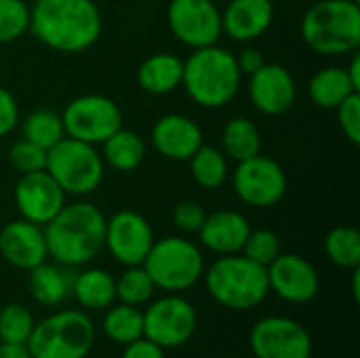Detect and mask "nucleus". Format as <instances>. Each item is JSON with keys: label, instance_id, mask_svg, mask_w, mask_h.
<instances>
[{"label": "nucleus", "instance_id": "bb28decb", "mask_svg": "<svg viewBox=\"0 0 360 358\" xmlns=\"http://www.w3.org/2000/svg\"><path fill=\"white\" fill-rule=\"evenodd\" d=\"M221 152L234 162L262 154V133L257 124L243 116L230 118L221 131Z\"/></svg>", "mask_w": 360, "mask_h": 358}, {"label": "nucleus", "instance_id": "aec40b11", "mask_svg": "<svg viewBox=\"0 0 360 358\" xmlns=\"http://www.w3.org/2000/svg\"><path fill=\"white\" fill-rule=\"evenodd\" d=\"M272 21V0H230L221 11V30L236 42H253L262 38Z\"/></svg>", "mask_w": 360, "mask_h": 358}, {"label": "nucleus", "instance_id": "6ab92c4d", "mask_svg": "<svg viewBox=\"0 0 360 358\" xmlns=\"http://www.w3.org/2000/svg\"><path fill=\"white\" fill-rule=\"evenodd\" d=\"M152 146L156 152L175 162H188L205 143L202 129L186 114H165L152 127Z\"/></svg>", "mask_w": 360, "mask_h": 358}, {"label": "nucleus", "instance_id": "412c9836", "mask_svg": "<svg viewBox=\"0 0 360 358\" xmlns=\"http://www.w3.org/2000/svg\"><path fill=\"white\" fill-rule=\"evenodd\" d=\"M251 232L249 219L232 209L207 213L202 228L198 230L202 247L217 255H234L243 251V245Z\"/></svg>", "mask_w": 360, "mask_h": 358}, {"label": "nucleus", "instance_id": "f3484780", "mask_svg": "<svg viewBox=\"0 0 360 358\" xmlns=\"http://www.w3.org/2000/svg\"><path fill=\"white\" fill-rule=\"evenodd\" d=\"M249 99L253 108L266 116H281L289 112L297 99V82L293 74L281 63H264L249 76Z\"/></svg>", "mask_w": 360, "mask_h": 358}, {"label": "nucleus", "instance_id": "c85d7f7f", "mask_svg": "<svg viewBox=\"0 0 360 358\" xmlns=\"http://www.w3.org/2000/svg\"><path fill=\"white\" fill-rule=\"evenodd\" d=\"M103 333L120 346L143 338V312L137 306H110L103 317Z\"/></svg>", "mask_w": 360, "mask_h": 358}, {"label": "nucleus", "instance_id": "2eb2a0df", "mask_svg": "<svg viewBox=\"0 0 360 358\" xmlns=\"http://www.w3.org/2000/svg\"><path fill=\"white\" fill-rule=\"evenodd\" d=\"M13 198L21 219L36 226H46L65 205V192L46 169L19 175Z\"/></svg>", "mask_w": 360, "mask_h": 358}, {"label": "nucleus", "instance_id": "37998d69", "mask_svg": "<svg viewBox=\"0 0 360 358\" xmlns=\"http://www.w3.org/2000/svg\"><path fill=\"white\" fill-rule=\"evenodd\" d=\"M346 72H348V78H350V82L354 84V89L360 91V55L359 53H352V61H350V65L346 68Z\"/></svg>", "mask_w": 360, "mask_h": 358}, {"label": "nucleus", "instance_id": "393cba45", "mask_svg": "<svg viewBox=\"0 0 360 358\" xmlns=\"http://www.w3.org/2000/svg\"><path fill=\"white\" fill-rule=\"evenodd\" d=\"M308 91H310V99L321 110H335L352 93H359L354 84L350 82L346 68H340V65L321 68L310 78Z\"/></svg>", "mask_w": 360, "mask_h": 358}, {"label": "nucleus", "instance_id": "7c9ffc66", "mask_svg": "<svg viewBox=\"0 0 360 358\" xmlns=\"http://www.w3.org/2000/svg\"><path fill=\"white\" fill-rule=\"evenodd\" d=\"M325 253L340 268H348V270L359 268L360 232L352 226H338L329 230L325 238Z\"/></svg>", "mask_w": 360, "mask_h": 358}, {"label": "nucleus", "instance_id": "a211bd4d", "mask_svg": "<svg viewBox=\"0 0 360 358\" xmlns=\"http://www.w3.org/2000/svg\"><path fill=\"white\" fill-rule=\"evenodd\" d=\"M0 255L17 270H32L49 260L42 226L25 219L8 222L0 230Z\"/></svg>", "mask_w": 360, "mask_h": 358}, {"label": "nucleus", "instance_id": "dca6fc26", "mask_svg": "<svg viewBox=\"0 0 360 358\" xmlns=\"http://www.w3.org/2000/svg\"><path fill=\"white\" fill-rule=\"evenodd\" d=\"M266 272L270 291L289 304H308L321 289L316 268L297 253H281Z\"/></svg>", "mask_w": 360, "mask_h": 358}, {"label": "nucleus", "instance_id": "4468645a", "mask_svg": "<svg viewBox=\"0 0 360 358\" xmlns=\"http://www.w3.org/2000/svg\"><path fill=\"white\" fill-rule=\"evenodd\" d=\"M154 230L150 222L131 209L114 213L105 222L103 249L122 266H141L154 245Z\"/></svg>", "mask_w": 360, "mask_h": 358}, {"label": "nucleus", "instance_id": "7ed1b4c3", "mask_svg": "<svg viewBox=\"0 0 360 358\" xmlns=\"http://www.w3.org/2000/svg\"><path fill=\"white\" fill-rule=\"evenodd\" d=\"M243 74L234 53L217 44L194 49L184 61L181 87L194 103L209 110L228 106L240 91Z\"/></svg>", "mask_w": 360, "mask_h": 358}, {"label": "nucleus", "instance_id": "1a4fd4ad", "mask_svg": "<svg viewBox=\"0 0 360 358\" xmlns=\"http://www.w3.org/2000/svg\"><path fill=\"white\" fill-rule=\"evenodd\" d=\"M61 120L68 137L99 146L122 127V112L108 95L86 93L65 103Z\"/></svg>", "mask_w": 360, "mask_h": 358}, {"label": "nucleus", "instance_id": "5701e85b", "mask_svg": "<svg viewBox=\"0 0 360 358\" xmlns=\"http://www.w3.org/2000/svg\"><path fill=\"white\" fill-rule=\"evenodd\" d=\"M72 293L86 310H108L116 302V279L101 268H86L72 279Z\"/></svg>", "mask_w": 360, "mask_h": 358}, {"label": "nucleus", "instance_id": "f8f14e48", "mask_svg": "<svg viewBox=\"0 0 360 358\" xmlns=\"http://www.w3.org/2000/svg\"><path fill=\"white\" fill-rule=\"evenodd\" d=\"M167 23L171 34L192 51L217 44L224 36L221 11L213 0H169Z\"/></svg>", "mask_w": 360, "mask_h": 358}, {"label": "nucleus", "instance_id": "ddd939ff", "mask_svg": "<svg viewBox=\"0 0 360 358\" xmlns=\"http://www.w3.org/2000/svg\"><path fill=\"white\" fill-rule=\"evenodd\" d=\"M255 358H312V338L304 325L287 317H266L249 333Z\"/></svg>", "mask_w": 360, "mask_h": 358}, {"label": "nucleus", "instance_id": "4be33fe9", "mask_svg": "<svg viewBox=\"0 0 360 358\" xmlns=\"http://www.w3.org/2000/svg\"><path fill=\"white\" fill-rule=\"evenodd\" d=\"M184 59L173 53H154L137 68V84L150 95H169L181 87Z\"/></svg>", "mask_w": 360, "mask_h": 358}, {"label": "nucleus", "instance_id": "39448f33", "mask_svg": "<svg viewBox=\"0 0 360 358\" xmlns=\"http://www.w3.org/2000/svg\"><path fill=\"white\" fill-rule=\"evenodd\" d=\"M202 276L209 295L230 310H253L270 293L266 268L243 253L219 255Z\"/></svg>", "mask_w": 360, "mask_h": 358}, {"label": "nucleus", "instance_id": "2f4dec72", "mask_svg": "<svg viewBox=\"0 0 360 358\" xmlns=\"http://www.w3.org/2000/svg\"><path fill=\"white\" fill-rule=\"evenodd\" d=\"M156 285L143 266H124V272L116 279V300L129 306H143L154 298Z\"/></svg>", "mask_w": 360, "mask_h": 358}, {"label": "nucleus", "instance_id": "473e14b6", "mask_svg": "<svg viewBox=\"0 0 360 358\" xmlns=\"http://www.w3.org/2000/svg\"><path fill=\"white\" fill-rule=\"evenodd\" d=\"M34 317L21 304H6L0 310V342L8 344H27L34 331Z\"/></svg>", "mask_w": 360, "mask_h": 358}, {"label": "nucleus", "instance_id": "f03ea898", "mask_svg": "<svg viewBox=\"0 0 360 358\" xmlns=\"http://www.w3.org/2000/svg\"><path fill=\"white\" fill-rule=\"evenodd\" d=\"M105 222L103 211L86 200L65 203L63 209L42 226L49 257L65 268L93 262L103 251Z\"/></svg>", "mask_w": 360, "mask_h": 358}, {"label": "nucleus", "instance_id": "e433bc0d", "mask_svg": "<svg viewBox=\"0 0 360 358\" xmlns=\"http://www.w3.org/2000/svg\"><path fill=\"white\" fill-rule=\"evenodd\" d=\"M338 124L348 141L354 146L360 143V95L352 93L348 99H344L338 108Z\"/></svg>", "mask_w": 360, "mask_h": 358}, {"label": "nucleus", "instance_id": "f257e3e1", "mask_svg": "<svg viewBox=\"0 0 360 358\" xmlns=\"http://www.w3.org/2000/svg\"><path fill=\"white\" fill-rule=\"evenodd\" d=\"M27 32L55 53L78 55L99 40L103 19L95 0H36Z\"/></svg>", "mask_w": 360, "mask_h": 358}, {"label": "nucleus", "instance_id": "f704fd0d", "mask_svg": "<svg viewBox=\"0 0 360 358\" xmlns=\"http://www.w3.org/2000/svg\"><path fill=\"white\" fill-rule=\"evenodd\" d=\"M240 253L245 257H249L251 262L268 268L281 255V241H278L276 232H272V230H266V228L253 230L251 228Z\"/></svg>", "mask_w": 360, "mask_h": 358}, {"label": "nucleus", "instance_id": "a19ab883", "mask_svg": "<svg viewBox=\"0 0 360 358\" xmlns=\"http://www.w3.org/2000/svg\"><path fill=\"white\" fill-rule=\"evenodd\" d=\"M234 57H236V65H238V70H240L243 76H251L253 72H257V70L266 63L262 51H257V49H253V46L243 49V51H240L238 55H234Z\"/></svg>", "mask_w": 360, "mask_h": 358}, {"label": "nucleus", "instance_id": "423d86ee", "mask_svg": "<svg viewBox=\"0 0 360 358\" xmlns=\"http://www.w3.org/2000/svg\"><path fill=\"white\" fill-rule=\"evenodd\" d=\"M156 289L167 293H184L192 289L205 274V255L196 243L186 236H165L154 241L143 264Z\"/></svg>", "mask_w": 360, "mask_h": 358}, {"label": "nucleus", "instance_id": "ea45409f", "mask_svg": "<svg viewBox=\"0 0 360 358\" xmlns=\"http://www.w3.org/2000/svg\"><path fill=\"white\" fill-rule=\"evenodd\" d=\"M120 358H167L165 357V350L160 346H156L154 342L146 340V338H139L131 344L124 346L122 350V357Z\"/></svg>", "mask_w": 360, "mask_h": 358}, {"label": "nucleus", "instance_id": "a878e982", "mask_svg": "<svg viewBox=\"0 0 360 358\" xmlns=\"http://www.w3.org/2000/svg\"><path fill=\"white\" fill-rule=\"evenodd\" d=\"M30 293L42 306H57L72 293V276L65 266L42 262L30 270Z\"/></svg>", "mask_w": 360, "mask_h": 358}, {"label": "nucleus", "instance_id": "79ce46f5", "mask_svg": "<svg viewBox=\"0 0 360 358\" xmlns=\"http://www.w3.org/2000/svg\"><path fill=\"white\" fill-rule=\"evenodd\" d=\"M0 358H32L25 344H8L0 342Z\"/></svg>", "mask_w": 360, "mask_h": 358}, {"label": "nucleus", "instance_id": "c756f323", "mask_svg": "<svg viewBox=\"0 0 360 358\" xmlns=\"http://www.w3.org/2000/svg\"><path fill=\"white\" fill-rule=\"evenodd\" d=\"M19 124H21L23 139H27L44 150L53 148L59 139L65 137L61 114H57L49 108L32 110L23 120H19Z\"/></svg>", "mask_w": 360, "mask_h": 358}, {"label": "nucleus", "instance_id": "72a5a7b5", "mask_svg": "<svg viewBox=\"0 0 360 358\" xmlns=\"http://www.w3.org/2000/svg\"><path fill=\"white\" fill-rule=\"evenodd\" d=\"M30 30V4L25 0H0V44L19 40Z\"/></svg>", "mask_w": 360, "mask_h": 358}, {"label": "nucleus", "instance_id": "0eeeda50", "mask_svg": "<svg viewBox=\"0 0 360 358\" xmlns=\"http://www.w3.org/2000/svg\"><path fill=\"white\" fill-rule=\"evenodd\" d=\"M46 173L59 184L65 196L93 194L105 175V162L95 146L74 137L59 139L46 150Z\"/></svg>", "mask_w": 360, "mask_h": 358}, {"label": "nucleus", "instance_id": "6e6552de", "mask_svg": "<svg viewBox=\"0 0 360 358\" xmlns=\"http://www.w3.org/2000/svg\"><path fill=\"white\" fill-rule=\"evenodd\" d=\"M93 344V321L80 310H63L36 323L25 346L32 358H86Z\"/></svg>", "mask_w": 360, "mask_h": 358}, {"label": "nucleus", "instance_id": "c9c22d12", "mask_svg": "<svg viewBox=\"0 0 360 358\" xmlns=\"http://www.w3.org/2000/svg\"><path fill=\"white\" fill-rule=\"evenodd\" d=\"M8 165L19 173H34V171H42L46 167V150L27 141V139H19L11 146L8 150Z\"/></svg>", "mask_w": 360, "mask_h": 358}, {"label": "nucleus", "instance_id": "c03bdc74", "mask_svg": "<svg viewBox=\"0 0 360 358\" xmlns=\"http://www.w3.org/2000/svg\"><path fill=\"white\" fill-rule=\"evenodd\" d=\"M359 281H360V266H359V268H354V270H352V295H354V300H356V302L360 300Z\"/></svg>", "mask_w": 360, "mask_h": 358}, {"label": "nucleus", "instance_id": "b1692460", "mask_svg": "<svg viewBox=\"0 0 360 358\" xmlns=\"http://www.w3.org/2000/svg\"><path fill=\"white\" fill-rule=\"evenodd\" d=\"M101 158L105 167L118 171V173H131L146 160V141L139 133L120 127L116 133H112L103 143Z\"/></svg>", "mask_w": 360, "mask_h": 358}, {"label": "nucleus", "instance_id": "20e7f679", "mask_svg": "<svg viewBox=\"0 0 360 358\" xmlns=\"http://www.w3.org/2000/svg\"><path fill=\"white\" fill-rule=\"evenodd\" d=\"M304 42L319 55H352L360 46L359 0H319L302 17Z\"/></svg>", "mask_w": 360, "mask_h": 358}, {"label": "nucleus", "instance_id": "cd10ccee", "mask_svg": "<svg viewBox=\"0 0 360 358\" xmlns=\"http://www.w3.org/2000/svg\"><path fill=\"white\" fill-rule=\"evenodd\" d=\"M190 162V171H192V179L205 188V190H217L221 188L228 177H230V165H228V156L213 146H200Z\"/></svg>", "mask_w": 360, "mask_h": 358}, {"label": "nucleus", "instance_id": "4c0bfd02", "mask_svg": "<svg viewBox=\"0 0 360 358\" xmlns=\"http://www.w3.org/2000/svg\"><path fill=\"white\" fill-rule=\"evenodd\" d=\"M207 217V211L200 203L184 200L173 209V224L181 234H198Z\"/></svg>", "mask_w": 360, "mask_h": 358}, {"label": "nucleus", "instance_id": "58836bf2", "mask_svg": "<svg viewBox=\"0 0 360 358\" xmlns=\"http://www.w3.org/2000/svg\"><path fill=\"white\" fill-rule=\"evenodd\" d=\"M19 120H21V110L15 95L6 87H0V137L13 133L19 127Z\"/></svg>", "mask_w": 360, "mask_h": 358}, {"label": "nucleus", "instance_id": "9d476101", "mask_svg": "<svg viewBox=\"0 0 360 358\" xmlns=\"http://www.w3.org/2000/svg\"><path fill=\"white\" fill-rule=\"evenodd\" d=\"M230 175L234 194L249 207L270 209L285 198L287 173L270 156L257 154L253 158L240 160Z\"/></svg>", "mask_w": 360, "mask_h": 358}, {"label": "nucleus", "instance_id": "9b49d317", "mask_svg": "<svg viewBox=\"0 0 360 358\" xmlns=\"http://www.w3.org/2000/svg\"><path fill=\"white\" fill-rule=\"evenodd\" d=\"M196 331V310L179 293L154 300L143 312V338L167 348H179Z\"/></svg>", "mask_w": 360, "mask_h": 358}]
</instances>
